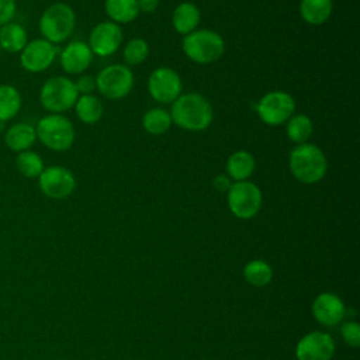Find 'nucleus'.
I'll return each mask as SVG.
<instances>
[{
	"mask_svg": "<svg viewBox=\"0 0 360 360\" xmlns=\"http://www.w3.org/2000/svg\"><path fill=\"white\" fill-rule=\"evenodd\" d=\"M262 201L260 188L249 180L235 181L228 188V207L236 218H253L259 212Z\"/></svg>",
	"mask_w": 360,
	"mask_h": 360,
	"instance_id": "6e6552de",
	"label": "nucleus"
},
{
	"mask_svg": "<svg viewBox=\"0 0 360 360\" xmlns=\"http://www.w3.org/2000/svg\"><path fill=\"white\" fill-rule=\"evenodd\" d=\"M201 20V13L198 7L191 1H183L180 3L172 15V22L174 30L179 34L187 35L197 30Z\"/></svg>",
	"mask_w": 360,
	"mask_h": 360,
	"instance_id": "a211bd4d",
	"label": "nucleus"
},
{
	"mask_svg": "<svg viewBox=\"0 0 360 360\" xmlns=\"http://www.w3.org/2000/svg\"><path fill=\"white\" fill-rule=\"evenodd\" d=\"M122 37V30L118 24L112 21H103L90 31L87 45L93 53L107 58L118 51Z\"/></svg>",
	"mask_w": 360,
	"mask_h": 360,
	"instance_id": "ddd939ff",
	"label": "nucleus"
},
{
	"mask_svg": "<svg viewBox=\"0 0 360 360\" xmlns=\"http://www.w3.org/2000/svg\"><path fill=\"white\" fill-rule=\"evenodd\" d=\"M75 25L76 15L73 8L62 1L48 6L38 21L42 38L53 45L65 42L72 35Z\"/></svg>",
	"mask_w": 360,
	"mask_h": 360,
	"instance_id": "7ed1b4c3",
	"label": "nucleus"
},
{
	"mask_svg": "<svg viewBox=\"0 0 360 360\" xmlns=\"http://www.w3.org/2000/svg\"><path fill=\"white\" fill-rule=\"evenodd\" d=\"M104 10L115 24L131 22L139 14L136 0H105Z\"/></svg>",
	"mask_w": 360,
	"mask_h": 360,
	"instance_id": "4be33fe9",
	"label": "nucleus"
},
{
	"mask_svg": "<svg viewBox=\"0 0 360 360\" xmlns=\"http://www.w3.org/2000/svg\"><path fill=\"white\" fill-rule=\"evenodd\" d=\"M332 8V0H301L300 15L308 24L321 25L329 20Z\"/></svg>",
	"mask_w": 360,
	"mask_h": 360,
	"instance_id": "412c9836",
	"label": "nucleus"
},
{
	"mask_svg": "<svg viewBox=\"0 0 360 360\" xmlns=\"http://www.w3.org/2000/svg\"><path fill=\"white\" fill-rule=\"evenodd\" d=\"M35 132L37 139H39L45 148L55 152L70 149L76 138L73 124L62 114H48L42 117L35 127Z\"/></svg>",
	"mask_w": 360,
	"mask_h": 360,
	"instance_id": "39448f33",
	"label": "nucleus"
},
{
	"mask_svg": "<svg viewBox=\"0 0 360 360\" xmlns=\"http://www.w3.org/2000/svg\"><path fill=\"white\" fill-rule=\"evenodd\" d=\"M22 98L13 84H0V122L13 120L21 110Z\"/></svg>",
	"mask_w": 360,
	"mask_h": 360,
	"instance_id": "5701e85b",
	"label": "nucleus"
},
{
	"mask_svg": "<svg viewBox=\"0 0 360 360\" xmlns=\"http://www.w3.org/2000/svg\"><path fill=\"white\" fill-rule=\"evenodd\" d=\"M340 333L343 340L353 346L357 347L360 345V326L357 322H346L340 328Z\"/></svg>",
	"mask_w": 360,
	"mask_h": 360,
	"instance_id": "c756f323",
	"label": "nucleus"
},
{
	"mask_svg": "<svg viewBox=\"0 0 360 360\" xmlns=\"http://www.w3.org/2000/svg\"><path fill=\"white\" fill-rule=\"evenodd\" d=\"M159 0H136L139 11L143 13H153L158 8Z\"/></svg>",
	"mask_w": 360,
	"mask_h": 360,
	"instance_id": "72a5a7b5",
	"label": "nucleus"
},
{
	"mask_svg": "<svg viewBox=\"0 0 360 360\" xmlns=\"http://www.w3.org/2000/svg\"><path fill=\"white\" fill-rule=\"evenodd\" d=\"M35 141H37L35 127H32L28 122H15L10 125L4 132L6 146L15 153L28 150Z\"/></svg>",
	"mask_w": 360,
	"mask_h": 360,
	"instance_id": "f3484780",
	"label": "nucleus"
},
{
	"mask_svg": "<svg viewBox=\"0 0 360 360\" xmlns=\"http://www.w3.org/2000/svg\"><path fill=\"white\" fill-rule=\"evenodd\" d=\"M181 48L186 56L193 62L208 65L224 55L225 41L212 30H195L184 35Z\"/></svg>",
	"mask_w": 360,
	"mask_h": 360,
	"instance_id": "20e7f679",
	"label": "nucleus"
},
{
	"mask_svg": "<svg viewBox=\"0 0 360 360\" xmlns=\"http://www.w3.org/2000/svg\"><path fill=\"white\" fill-rule=\"evenodd\" d=\"M312 131H314V125H312V121L308 115L305 114H297V115H292L288 121H287V136L291 142L297 143V145H301V143H305L311 135H312Z\"/></svg>",
	"mask_w": 360,
	"mask_h": 360,
	"instance_id": "a878e982",
	"label": "nucleus"
},
{
	"mask_svg": "<svg viewBox=\"0 0 360 360\" xmlns=\"http://www.w3.org/2000/svg\"><path fill=\"white\" fill-rule=\"evenodd\" d=\"M15 167L27 179H38V176L45 169L42 158L31 149L17 153Z\"/></svg>",
	"mask_w": 360,
	"mask_h": 360,
	"instance_id": "bb28decb",
	"label": "nucleus"
},
{
	"mask_svg": "<svg viewBox=\"0 0 360 360\" xmlns=\"http://www.w3.org/2000/svg\"><path fill=\"white\" fill-rule=\"evenodd\" d=\"M38 186L46 197L52 200H63L73 193L76 179L73 173L63 166H49L38 176Z\"/></svg>",
	"mask_w": 360,
	"mask_h": 360,
	"instance_id": "9b49d317",
	"label": "nucleus"
},
{
	"mask_svg": "<svg viewBox=\"0 0 360 360\" xmlns=\"http://www.w3.org/2000/svg\"><path fill=\"white\" fill-rule=\"evenodd\" d=\"M172 122L186 131L200 132L207 129L214 120L210 101L198 93L180 94L170 108Z\"/></svg>",
	"mask_w": 360,
	"mask_h": 360,
	"instance_id": "f257e3e1",
	"label": "nucleus"
},
{
	"mask_svg": "<svg viewBox=\"0 0 360 360\" xmlns=\"http://www.w3.org/2000/svg\"><path fill=\"white\" fill-rule=\"evenodd\" d=\"M28 42L25 28L18 22H7L0 27V48L8 53H20Z\"/></svg>",
	"mask_w": 360,
	"mask_h": 360,
	"instance_id": "aec40b11",
	"label": "nucleus"
},
{
	"mask_svg": "<svg viewBox=\"0 0 360 360\" xmlns=\"http://www.w3.org/2000/svg\"><path fill=\"white\" fill-rule=\"evenodd\" d=\"M76 89L82 94H91L96 90V79L90 75H82L75 82Z\"/></svg>",
	"mask_w": 360,
	"mask_h": 360,
	"instance_id": "2f4dec72",
	"label": "nucleus"
},
{
	"mask_svg": "<svg viewBox=\"0 0 360 360\" xmlns=\"http://www.w3.org/2000/svg\"><path fill=\"white\" fill-rule=\"evenodd\" d=\"M291 174L304 184L321 181L328 172V159L321 148L314 143L297 145L288 159Z\"/></svg>",
	"mask_w": 360,
	"mask_h": 360,
	"instance_id": "f03ea898",
	"label": "nucleus"
},
{
	"mask_svg": "<svg viewBox=\"0 0 360 360\" xmlns=\"http://www.w3.org/2000/svg\"><path fill=\"white\" fill-rule=\"evenodd\" d=\"M256 111L264 124L277 127L287 122L294 115L295 100L287 91H269L259 100Z\"/></svg>",
	"mask_w": 360,
	"mask_h": 360,
	"instance_id": "1a4fd4ad",
	"label": "nucleus"
},
{
	"mask_svg": "<svg viewBox=\"0 0 360 360\" xmlns=\"http://www.w3.org/2000/svg\"><path fill=\"white\" fill-rule=\"evenodd\" d=\"M91 60L93 52L83 41H72L60 52V66L69 75L83 73Z\"/></svg>",
	"mask_w": 360,
	"mask_h": 360,
	"instance_id": "2eb2a0df",
	"label": "nucleus"
},
{
	"mask_svg": "<svg viewBox=\"0 0 360 360\" xmlns=\"http://www.w3.org/2000/svg\"><path fill=\"white\" fill-rule=\"evenodd\" d=\"M312 314L319 323L335 326L345 315V305L338 295L332 292H322L312 304Z\"/></svg>",
	"mask_w": 360,
	"mask_h": 360,
	"instance_id": "dca6fc26",
	"label": "nucleus"
},
{
	"mask_svg": "<svg viewBox=\"0 0 360 360\" xmlns=\"http://www.w3.org/2000/svg\"><path fill=\"white\" fill-rule=\"evenodd\" d=\"M256 169V160L248 150H236L226 160V174L233 181L249 180Z\"/></svg>",
	"mask_w": 360,
	"mask_h": 360,
	"instance_id": "6ab92c4d",
	"label": "nucleus"
},
{
	"mask_svg": "<svg viewBox=\"0 0 360 360\" xmlns=\"http://www.w3.org/2000/svg\"><path fill=\"white\" fill-rule=\"evenodd\" d=\"M77 118L84 124H96L103 117L104 108L98 97L93 94H82L75 103Z\"/></svg>",
	"mask_w": 360,
	"mask_h": 360,
	"instance_id": "b1692460",
	"label": "nucleus"
},
{
	"mask_svg": "<svg viewBox=\"0 0 360 360\" xmlns=\"http://www.w3.org/2000/svg\"><path fill=\"white\" fill-rule=\"evenodd\" d=\"M79 97V91L72 79L53 76L44 82L39 90V103L49 114H62L72 107Z\"/></svg>",
	"mask_w": 360,
	"mask_h": 360,
	"instance_id": "423d86ee",
	"label": "nucleus"
},
{
	"mask_svg": "<svg viewBox=\"0 0 360 360\" xmlns=\"http://www.w3.org/2000/svg\"><path fill=\"white\" fill-rule=\"evenodd\" d=\"M335 352L333 339L323 332H311L297 345L298 360H330Z\"/></svg>",
	"mask_w": 360,
	"mask_h": 360,
	"instance_id": "4468645a",
	"label": "nucleus"
},
{
	"mask_svg": "<svg viewBox=\"0 0 360 360\" xmlns=\"http://www.w3.org/2000/svg\"><path fill=\"white\" fill-rule=\"evenodd\" d=\"M17 11L15 0H0V27L13 21Z\"/></svg>",
	"mask_w": 360,
	"mask_h": 360,
	"instance_id": "7c9ffc66",
	"label": "nucleus"
},
{
	"mask_svg": "<svg viewBox=\"0 0 360 360\" xmlns=\"http://www.w3.org/2000/svg\"><path fill=\"white\" fill-rule=\"evenodd\" d=\"M170 112L163 108H150L142 117V127L150 135H162L172 127Z\"/></svg>",
	"mask_w": 360,
	"mask_h": 360,
	"instance_id": "393cba45",
	"label": "nucleus"
},
{
	"mask_svg": "<svg viewBox=\"0 0 360 360\" xmlns=\"http://www.w3.org/2000/svg\"><path fill=\"white\" fill-rule=\"evenodd\" d=\"M56 55V45L44 38H35L28 41L20 52V65L30 73H39L53 63Z\"/></svg>",
	"mask_w": 360,
	"mask_h": 360,
	"instance_id": "f8f14e48",
	"label": "nucleus"
},
{
	"mask_svg": "<svg viewBox=\"0 0 360 360\" xmlns=\"http://www.w3.org/2000/svg\"><path fill=\"white\" fill-rule=\"evenodd\" d=\"M149 55V45L145 39L142 38H132L127 42L122 58L127 65L134 66V65H141Z\"/></svg>",
	"mask_w": 360,
	"mask_h": 360,
	"instance_id": "c85d7f7f",
	"label": "nucleus"
},
{
	"mask_svg": "<svg viewBox=\"0 0 360 360\" xmlns=\"http://www.w3.org/2000/svg\"><path fill=\"white\" fill-rule=\"evenodd\" d=\"M231 179L225 174H218L215 179H214V187L218 190V191H228V188L231 187Z\"/></svg>",
	"mask_w": 360,
	"mask_h": 360,
	"instance_id": "473e14b6",
	"label": "nucleus"
},
{
	"mask_svg": "<svg viewBox=\"0 0 360 360\" xmlns=\"http://www.w3.org/2000/svg\"><path fill=\"white\" fill-rule=\"evenodd\" d=\"M96 89L105 98H124L134 89V73L125 65L115 63L105 66L96 77Z\"/></svg>",
	"mask_w": 360,
	"mask_h": 360,
	"instance_id": "0eeeda50",
	"label": "nucleus"
},
{
	"mask_svg": "<svg viewBox=\"0 0 360 360\" xmlns=\"http://www.w3.org/2000/svg\"><path fill=\"white\" fill-rule=\"evenodd\" d=\"M181 79L172 68H158L148 79V91L152 98L162 104L173 103L181 94Z\"/></svg>",
	"mask_w": 360,
	"mask_h": 360,
	"instance_id": "9d476101",
	"label": "nucleus"
},
{
	"mask_svg": "<svg viewBox=\"0 0 360 360\" xmlns=\"http://www.w3.org/2000/svg\"><path fill=\"white\" fill-rule=\"evenodd\" d=\"M245 278L248 283H250L252 285L256 287H262L270 283L271 277H273V271L271 267L263 262V260H252L245 266L243 270Z\"/></svg>",
	"mask_w": 360,
	"mask_h": 360,
	"instance_id": "cd10ccee",
	"label": "nucleus"
}]
</instances>
